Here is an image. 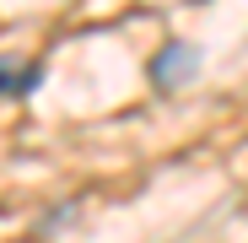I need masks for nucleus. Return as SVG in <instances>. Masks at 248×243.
Masks as SVG:
<instances>
[{
    "label": "nucleus",
    "instance_id": "nucleus-2",
    "mask_svg": "<svg viewBox=\"0 0 248 243\" xmlns=\"http://www.w3.org/2000/svg\"><path fill=\"white\" fill-rule=\"evenodd\" d=\"M194 70V49H184V44H168V49H162V60H156V81H162V87H173V70Z\"/></svg>",
    "mask_w": 248,
    "mask_h": 243
},
{
    "label": "nucleus",
    "instance_id": "nucleus-1",
    "mask_svg": "<svg viewBox=\"0 0 248 243\" xmlns=\"http://www.w3.org/2000/svg\"><path fill=\"white\" fill-rule=\"evenodd\" d=\"M32 87H38V65H32V70H16L11 60L0 65V97H22V92H32Z\"/></svg>",
    "mask_w": 248,
    "mask_h": 243
}]
</instances>
